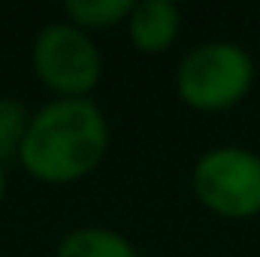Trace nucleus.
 I'll return each instance as SVG.
<instances>
[{
    "label": "nucleus",
    "mask_w": 260,
    "mask_h": 257,
    "mask_svg": "<svg viewBox=\"0 0 260 257\" xmlns=\"http://www.w3.org/2000/svg\"><path fill=\"white\" fill-rule=\"evenodd\" d=\"M109 124L88 97H58L30 115L18 160L37 182L67 185L85 179L106 154Z\"/></svg>",
    "instance_id": "f257e3e1"
},
{
    "label": "nucleus",
    "mask_w": 260,
    "mask_h": 257,
    "mask_svg": "<svg viewBox=\"0 0 260 257\" xmlns=\"http://www.w3.org/2000/svg\"><path fill=\"white\" fill-rule=\"evenodd\" d=\"M254 85L251 55L227 40L203 43L191 49L176 73V91L182 103L200 112H224L248 97Z\"/></svg>",
    "instance_id": "f03ea898"
},
{
    "label": "nucleus",
    "mask_w": 260,
    "mask_h": 257,
    "mask_svg": "<svg viewBox=\"0 0 260 257\" xmlns=\"http://www.w3.org/2000/svg\"><path fill=\"white\" fill-rule=\"evenodd\" d=\"M191 188L221 218H254L260 215V154L242 145H218L194 164Z\"/></svg>",
    "instance_id": "7ed1b4c3"
},
{
    "label": "nucleus",
    "mask_w": 260,
    "mask_h": 257,
    "mask_svg": "<svg viewBox=\"0 0 260 257\" xmlns=\"http://www.w3.org/2000/svg\"><path fill=\"white\" fill-rule=\"evenodd\" d=\"M34 73L61 97H88L100 82V52L76 24H46L34 40Z\"/></svg>",
    "instance_id": "20e7f679"
},
{
    "label": "nucleus",
    "mask_w": 260,
    "mask_h": 257,
    "mask_svg": "<svg viewBox=\"0 0 260 257\" xmlns=\"http://www.w3.org/2000/svg\"><path fill=\"white\" fill-rule=\"evenodd\" d=\"M182 30V12L170 0H142L133 3L127 18V34L133 49L142 55H160L167 52Z\"/></svg>",
    "instance_id": "39448f33"
},
{
    "label": "nucleus",
    "mask_w": 260,
    "mask_h": 257,
    "mask_svg": "<svg viewBox=\"0 0 260 257\" xmlns=\"http://www.w3.org/2000/svg\"><path fill=\"white\" fill-rule=\"evenodd\" d=\"M55 257H139L136 248L115 230L79 227L58 242Z\"/></svg>",
    "instance_id": "423d86ee"
},
{
    "label": "nucleus",
    "mask_w": 260,
    "mask_h": 257,
    "mask_svg": "<svg viewBox=\"0 0 260 257\" xmlns=\"http://www.w3.org/2000/svg\"><path fill=\"white\" fill-rule=\"evenodd\" d=\"M64 12L70 24H76L79 30H106L130 18L133 3L130 0H70Z\"/></svg>",
    "instance_id": "0eeeda50"
},
{
    "label": "nucleus",
    "mask_w": 260,
    "mask_h": 257,
    "mask_svg": "<svg viewBox=\"0 0 260 257\" xmlns=\"http://www.w3.org/2000/svg\"><path fill=\"white\" fill-rule=\"evenodd\" d=\"M27 127H30L27 109L12 97H0V164L9 157H18Z\"/></svg>",
    "instance_id": "6e6552de"
},
{
    "label": "nucleus",
    "mask_w": 260,
    "mask_h": 257,
    "mask_svg": "<svg viewBox=\"0 0 260 257\" xmlns=\"http://www.w3.org/2000/svg\"><path fill=\"white\" fill-rule=\"evenodd\" d=\"M3 194H6V173H3V164H0V203H3Z\"/></svg>",
    "instance_id": "1a4fd4ad"
}]
</instances>
